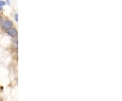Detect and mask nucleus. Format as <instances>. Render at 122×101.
Instances as JSON below:
<instances>
[{"instance_id":"nucleus-1","label":"nucleus","mask_w":122,"mask_h":101,"mask_svg":"<svg viewBox=\"0 0 122 101\" xmlns=\"http://www.w3.org/2000/svg\"><path fill=\"white\" fill-rule=\"evenodd\" d=\"M12 26H13V22L11 20H5L4 22H3V23H2V29L5 30V31L10 29V28H12Z\"/></svg>"},{"instance_id":"nucleus-2","label":"nucleus","mask_w":122,"mask_h":101,"mask_svg":"<svg viewBox=\"0 0 122 101\" xmlns=\"http://www.w3.org/2000/svg\"><path fill=\"white\" fill-rule=\"evenodd\" d=\"M5 31H6L7 34L10 35V36H11V37H15V36L17 35L18 32L16 31V29H14V28H10V29L6 30Z\"/></svg>"},{"instance_id":"nucleus-3","label":"nucleus","mask_w":122,"mask_h":101,"mask_svg":"<svg viewBox=\"0 0 122 101\" xmlns=\"http://www.w3.org/2000/svg\"><path fill=\"white\" fill-rule=\"evenodd\" d=\"M6 4V3L4 1H2V0H0V12L3 10V7Z\"/></svg>"},{"instance_id":"nucleus-4","label":"nucleus","mask_w":122,"mask_h":101,"mask_svg":"<svg viewBox=\"0 0 122 101\" xmlns=\"http://www.w3.org/2000/svg\"><path fill=\"white\" fill-rule=\"evenodd\" d=\"M14 18H15V20L16 22H18V13H16L14 14Z\"/></svg>"},{"instance_id":"nucleus-5","label":"nucleus","mask_w":122,"mask_h":101,"mask_svg":"<svg viewBox=\"0 0 122 101\" xmlns=\"http://www.w3.org/2000/svg\"><path fill=\"white\" fill-rule=\"evenodd\" d=\"M3 23V18L0 16V26L1 25V24Z\"/></svg>"},{"instance_id":"nucleus-6","label":"nucleus","mask_w":122,"mask_h":101,"mask_svg":"<svg viewBox=\"0 0 122 101\" xmlns=\"http://www.w3.org/2000/svg\"><path fill=\"white\" fill-rule=\"evenodd\" d=\"M7 2H8V4L10 5V0H7Z\"/></svg>"}]
</instances>
